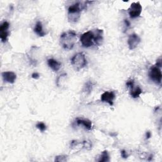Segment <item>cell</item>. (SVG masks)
<instances>
[{
	"label": "cell",
	"mask_w": 162,
	"mask_h": 162,
	"mask_svg": "<svg viewBox=\"0 0 162 162\" xmlns=\"http://www.w3.org/2000/svg\"><path fill=\"white\" fill-rule=\"evenodd\" d=\"M80 40L84 47H91L94 44L99 46L103 40V30L101 29H96L94 32L89 30L81 35Z\"/></svg>",
	"instance_id": "obj_1"
},
{
	"label": "cell",
	"mask_w": 162,
	"mask_h": 162,
	"mask_svg": "<svg viewBox=\"0 0 162 162\" xmlns=\"http://www.w3.org/2000/svg\"><path fill=\"white\" fill-rule=\"evenodd\" d=\"M77 39V34L74 30L65 32L60 36V44L65 50L73 49Z\"/></svg>",
	"instance_id": "obj_2"
},
{
	"label": "cell",
	"mask_w": 162,
	"mask_h": 162,
	"mask_svg": "<svg viewBox=\"0 0 162 162\" xmlns=\"http://www.w3.org/2000/svg\"><path fill=\"white\" fill-rule=\"evenodd\" d=\"M86 7V5L80 3H76L70 6L68 9V19L69 22L72 23L77 22L80 17V12Z\"/></svg>",
	"instance_id": "obj_3"
},
{
	"label": "cell",
	"mask_w": 162,
	"mask_h": 162,
	"mask_svg": "<svg viewBox=\"0 0 162 162\" xmlns=\"http://www.w3.org/2000/svg\"><path fill=\"white\" fill-rule=\"evenodd\" d=\"M71 64L76 71L84 69L87 65V60L83 53L75 54L71 59Z\"/></svg>",
	"instance_id": "obj_4"
},
{
	"label": "cell",
	"mask_w": 162,
	"mask_h": 162,
	"mask_svg": "<svg viewBox=\"0 0 162 162\" xmlns=\"http://www.w3.org/2000/svg\"><path fill=\"white\" fill-rule=\"evenodd\" d=\"M148 75L153 82L157 84H161L162 74L160 68L156 67V65L152 66L149 70Z\"/></svg>",
	"instance_id": "obj_5"
},
{
	"label": "cell",
	"mask_w": 162,
	"mask_h": 162,
	"mask_svg": "<svg viewBox=\"0 0 162 162\" xmlns=\"http://www.w3.org/2000/svg\"><path fill=\"white\" fill-rule=\"evenodd\" d=\"M142 6L139 2L133 3L128 8V15L131 19H136L139 17L142 12Z\"/></svg>",
	"instance_id": "obj_6"
},
{
	"label": "cell",
	"mask_w": 162,
	"mask_h": 162,
	"mask_svg": "<svg viewBox=\"0 0 162 162\" xmlns=\"http://www.w3.org/2000/svg\"><path fill=\"white\" fill-rule=\"evenodd\" d=\"M140 43H141V38L136 34H133L129 36L127 40V44L129 49L131 50L136 49Z\"/></svg>",
	"instance_id": "obj_7"
},
{
	"label": "cell",
	"mask_w": 162,
	"mask_h": 162,
	"mask_svg": "<svg viewBox=\"0 0 162 162\" xmlns=\"http://www.w3.org/2000/svg\"><path fill=\"white\" fill-rule=\"evenodd\" d=\"M115 98V94L113 91H106L101 96V101L108 103L110 106L113 105V101Z\"/></svg>",
	"instance_id": "obj_8"
},
{
	"label": "cell",
	"mask_w": 162,
	"mask_h": 162,
	"mask_svg": "<svg viewBox=\"0 0 162 162\" xmlns=\"http://www.w3.org/2000/svg\"><path fill=\"white\" fill-rule=\"evenodd\" d=\"M10 27V24L5 21L4 22L1 26H0V38H1L2 41L5 43L8 40V37L9 35V32L8 31Z\"/></svg>",
	"instance_id": "obj_9"
},
{
	"label": "cell",
	"mask_w": 162,
	"mask_h": 162,
	"mask_svg": "<svg viewBox=\"0 0 162 162\" xmlns=\"http://www.w3.org/2000/svg\"><path fill=\"white\" fill-rule=\"evenodd\" d=\"M2 77L5 82L13 84L17 79V75L13 72H4L2 73Z\"/></svg>",
	"instance_id": "obj_10"
},
{
	"label": "cell",
	"mask_w": 162,
	"mask_h": 162,
	"mask_svg": "<svg viewBox=\"0 0 162 162\" xmlns=\"http://www.w3.org/2000/svg\"><path fill=\"white\" fill-rule=\"evenodd\" d=\"M47 62L48 66H49L50 68H51L55 72L58 71L61 67V64L60 62H58L57 60H56L53 58L48 59Z\"/></svg>",
	"instance_id": "obj_11"
},
{
	"label": "cell",
	"mask_w": 162,
	"mask_h": 162,
	"mask_svg": "<svg viewBox=\"0 0 162 162\" xmlns=\"http://www.w3.org/2000/svg\"><path fill=\"white\" fill-rule=\"evenodd\" d=\"M76 123L78 125H83L84 127L88 131H90L92 128V122L88 119H77L76 120Z\"/></svg>",
	"instance_id": "obj_12"
},
{
	"label": "cell",
	"mask_w": 162,
	"mask_h": 162,
	"mask_svg": "<svg viewBox=\"0 0 162 162\" xmlns=\"http://www.w3.org/2000/svg\"><path fill=\"white\" fill-rule=\"evenodd\" d=\"M34 31L35 33L38 35L39 37H44L46 35V32L44 31L43 28L42 23L40 21H38L34 29Z\"/></svg>",
	"instance_id": "obj_13"
},
{
	"label": "cell",
	"mask_w": 162,
	"mask_h": 162,
	"mask_svg": "<svg viewBox=\"0 0 162 162\" xmlns=\"http://www.w3.org/2000/svg\"><path fill=\"white\" fill-rule=\"evenodd\" d=\"M142 90L140 88V87L137 86L136 88H133V89H131L130 94L133 98H139V96L142 94Z\"/></svg>",
	"instance_id": "obj_14"
},
{
	"label": "cell",
	"mask_w": 162,
	"mask_h": 162,
	"mask_svg": "<svg viewBox=\"0 0 162 162\" xmlns=\"http://www.w3.org/2000/svg\"><path fill=\"white\" fill-rule=\"evenodd\" d=\"M99 162H106V161H110V156L108 155V153L106 150H105L102 152L101 155L100 156L99 160H98Z\"/></svg>",
	"instance_id": "obj_15"
},
{
	"label": "cell",
	"mask_w": 162,
	"mask_h": 162,
	"mask_svg": "<svg viewBox=\"0 0 162 162\" xmlns=\"http://www.w3.org/2000/svg\"><path fill=\"white\" fill-rule=\"evenodd\" d=\"M36 127L39 129V130L41 131V132H42V133H43V132H44L46 130V124H44V123H43V122H38L37 124H36Z\"/></svg>",
	"instance_id": "obj_16"
},
{
	"label": "cell",
	"mask_w": 162,
	"mask_h": 162,
	"mask_svg": "<svg viewBox=\"0 0 162 162\" xmlns=\"http://www.w3.org/2000/svg\"><path fill=\"white\" fill-rule=\"evenodd\" d=\"M92 83L90 82V81H89V82H88L86 84V85L84 86V91H86L89 94L92 91Z\"/></svg>",
	"instance_id": "obj_17"
},
{
	"label": "cell",
	"mask_w": 162,
	"mask_h": 162,
	"mask_svg": "<svg viewBox=\"0 0 162 162\" xmlns=\"http://www.w3.org/2000/svg\"><path fill=\"white\" fill-rule=\"evenodd\" d=\"M55 161H59V162H62V161H67V156L66 155H60L57 156L55 157Z\"/></svg>",
	"instance_id": "obj_18"
},
{
	"label": "cell",
	"mask_w": 162,
	"mask_h": 162,
	"mask_svg": "<svg viewBox=\"0 0 162 162\" xmlns=\"http://www.w3.org/2000/svg\"><path fill=\"white\" fill-rule=\"evenodd\" d=\"M83 147L88 150H90L92 148V144L91 143L90 141H84L83 142Z\"/></svg>",
	"instance_id": "obj_19"
},
{
	"label": "cell",
	"mask_w": 162,
	"mask_h": 162,
	"mask_svg": "<svg viewBox=\"0 0 162 162\" xmlns=\"http://www.w3.org/2000/svg\"><path fill=\"white\" fill-rule=\"evenodd\" d=\"M126 86L128 88H131V89H133L134 88V80L131 79V80H128L127 82V83H126Z\"/></svg>",
	"instance_id": "obj_20"
},
{
	"label": "cell",
	"mask_w": 162,
	"mask_h": 162,
	"mask_svg": "<svg viewBox=\"0 0 162 162\" xmlns=\"http://www.w3.org/2000/svg\"><path fill=\"white\" fill-rule=\"evenodd\" d=\"M121 156H122V157L123 158H125V159L128 158V155H127V153H126V151L125 150H122L121 151Z\"/></svg>",
	"instance_id": "obj_21"
},
{
	"label": "cell",
	"mask_w": 162,
	"mask_h": 162,
	"mask_svg": "<svg viewBox=\"0 0 162 162\" xmlns=\"http://www.w3.org/2000/svg\"><path fill=\"white\" fill-rule=\"evenodd\" d=\"M39 77H40L39 74L37 72H34L32 74V77L34 79H38L39 78Z\"/></svg>",
	"instance_id": "obj_22"
},
{
	"label": "cell",
	"mask_w": 162,
	"mask_h": 162,
	"mask_svg": "<svg viewBox=\"0 0 162 162\" xmlns=\"http://www.w3.org/2000/svg\"><path fill=\"white\" fill-rule=\"evenodd\" d=\"M155 65H156V67H159V68H161V58L157 60Z\"/></svg>",
	"instance_id": "obj_23"
},
{
	"label": "cell",
	"mask_w": 162,
	"mask_h": 162,
	"mask_svg": "<svg viewBox=\"0 0 162 162\" xmlns=\"http://www.w3.org/2000/svg\"><path fill=\"white\" fill-rule=\"evenodd\" d=\"M151 137V132H150V131L146 132V139H149Z\"/></svg>",
	"instance_id": "obj_24"
},
{
	"label": "cell",
	"mask_w": 162,
	"mask_h": 162,
	"mask_svg": "<svg viewBox=\"0 0 162 162\" xmlns=\"http://www.w3.org/2000/svg\"><path fill=\"white\" fill-rule=\"evenodd\" d=\"M124 22H125V25H126L127 27H129V26L131 25L130 22H129V21H128L127 19H125V20H124Z\"/></svg>",
	"instance_id": "obj_25"
}]
</instances>
